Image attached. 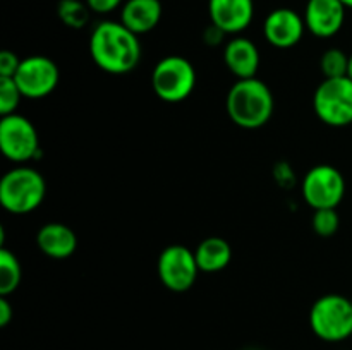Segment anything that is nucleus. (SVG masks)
Segmentation results:
<instances>
[{"mask_svg":"<svg viewBox=\"0 0 352 350\" xmlns=\"http://www.w3.org/2000/svg\"><path fill=\"white\" fill-rule=\"evenodd\" d=\"M306 31L305 17L294 9L280 7L275 9L265 17L263 34L265 40L275 48H292L302 40Z\"/></svg>","mask_w":352,"mask_h":350,"instance_id":"9b49d317","label":"nucleus"},{"mask_svg":"<svg viewBox=\"0 0 352 350\" xmlns=\"http://www.w3.org/2000/svg\"><path fill=\"white\" fill-rule=\"evenodd\" d=\"M199 271L203 273H219L226 270L232 261V247L222 237H208L201 240L195 250Z\"/></svg>","mask_w":352,"mask_h":350,"instance_id":"f3484780","label":"nucleus"},{"mask_svg":"<svg viewBox=\"0 0 352 350\" xmlns=\"http://www.w3.org/2000/svg\"><path fill=\"white\" fill-rule=\"evenodd\" d=\"M0 151L14 163H26L41 156L36 127L21 113L3 115L0 120Z\"/></svg>","mask_w":352,"mask_h":350,"instance_id":"0eeeda50","label":"nucleus"},{"mask_svg":"<svg viewBox=\"0 0 352 350\" xmlns=\"http://www.w3.org/2000/svg\"><path fill=\"white\" fill-rule=\"evenodd\" d=\"M309 328L320 340L339 343L352 336V302L340 294L316 299L309 309Z\"/></svg>","mask_w":352,"mask_h":350,"instance_id":"20e7f679","label":"nucleus"},{"mask_svg":"<svg viewBox=\"0 0 352 350\" xmlns=\"http://www.w3.org/2000/svg\"><path fill=\"white\" fill-rule=\"evenodd\" d=\"M320 69L325 79L344 78L349 71V55L340 48H329L320 58Z\"/></svg>","mask_w":352,"mask_h":350,"instance_id":"aec40b11","label":"nucleus"},{"mask_svg":"<svg viewBox=\"0 0 352 350\" xmlns=\"http://www.w3.org/2000/svg\"><path fill=\"white\" fill-rule=\"evenodd\" d=\"M311 226L316 235L332 237L336 235L340 226V218L337 208L315 209V215L311 218Z\"/></svg>","mask_w":352,"mask_h":350,"instance_id":"412c9836","label":"nucleus"},{"mask_svg":"<svg viewBox=\"0 0 352 350\" xmlns=\"http://www.w3.org/2000/svg\"><path fill=\"white\" fill-rule=\"evenodd\" d=\"M313 110L323 124L346 127L352 124V79L349 75L323 79L313 95Z\"/></svg>","mask_w":352,"mask_h":350,"instance_id":"423d86ee","label":"nucleus"},{"mask_svg":"<svg viewBox=\"0 0 352 350\" xmlns=\"http://www.w3.org/2000/svg\"><path fill=\"white\" fill-rule=\"evenodd\" d=\"M88 3L81 0H60L57 5V16L71 30H81L89 21Z\"/></svg>","mask_w":352,"mask_h":350,"instance_id":"6ab92c4d","label":"nucleus"},{"mask_svg":"<svg viewBox=\"0 0 352 350\" xmlns=\"http://www.w3.org/2000/svg\"><path fill=\"white\" fill-rule=\"evenodd\" d=\"M260 60V50L250 38L234 36L223 48V62L237 79L256 78Z\"/></svg>","mask_w":352,"mask_h":350,"instance_id":"4468645a","label":"nucleus"},{"mask_svg":"<svg viewBox=\"0 0 352 350\" xmlns=\"http://www.w3.org/2000/svg\"><path fill=\"white\" fill-rule=\"evenodd\" d=\"M342 3L347 7V9H352V0H342Z\"/></svg>","mask_w":352,"mask_h":350,"instance_id":"c85d7f7f","label":"nucleus"},{"mask_svg":"<svg viewBox=\"0 0 352 350\" xmlns=\"http://www.w3.org/2000/svg\"><path fill=\"white\" fill-rule=\"evenodd\" d=\"M12 316H14V309L12 305H10L9 299H7L6 295H0V326L6 328V326L10 323V319H12Z\"/></svg>","mask_w":352,"mask_h":350,"instance_id":"a878e982","label":"nucleus"},{"mask_svg":"<svg viewBox=\"0 0 352 350\" xmlns=\"http://www.w3.org/2000/svg\"><path fill=\"white\" fill-rule=\"evenodd\" d=\"M21 98L23 95H21L14 78H0V113L2 117L16 113Z\"/></svg>","mask_w":352,"mask_h":350,"instance_id":"4be33fe9","label":"nucleus"},{"mask_svg":"<svg viewBox=\"0 0 352 350\" xmlns=\"http://www.w3.org/2000/svg\"><path fill=\"white\" fill-rule=\"evenodd\" d=\"M212 24L226 34H239L251 26L254 17L253 0H208Z\"/></svg>","mask_w":352,"mask_h":350,"instance_id":"ddd939ff","label":"nucleus"},{"mask_svg":"<svg viewBox=\"0 0 352 350\" xmlns=\"http://www.w3.org/2000/svg\"><path fill=\"white\" fill-rule=\"evenodd\" d=\"M226 110L241 129H260L274 115V93L258 78L237 79L227 93Z\"/></svg>","mask_w":352,"mask_h":350,"instance_id":"f03ea898","label":"nucleus"},{"mask_svg":"<svg viewBox=\"0 0 352 350\" xmlns=\"http://www.w3.org/2000/svg\"><path fill=\"white\" fill-rule=\"evenodd\" d=\"M157 273L165 288L182 294L196 283L199 266L195 253L189 247L182 244H172L165 247L158 256Z\"/></svg>","mask_w":352,"mask_h":350,"instance_id":"1a4fd4ad","label":"nucleus"},{"mask_svg":"<svg viewBox=\"0 0 352 350\" xmlns=\"http://www.w3.org/2000/svg\"><path fill=\"white\" fill-rule=\"evenodd\" d=\"M351 302H352V299H351Z\"/></svg>","mask_w":352,"mask_h":350,"instance_id":"7c9ffc66","label":"nucleus"},{"mask_svg":"<svg viewBox=\"0 0 352 350\" xmlns=\"http://www.w3.org/2000/svg\"><path fill=\"white\" fill-rule=\"evenodd\" d=\"M23 58L17 57L14 51L2 50L0 51V78H14L19 69Z\"/></svg>","mask_w":352,"mask_h":350,"instance_id":"5701e85b","label":"nucleus"},{"mask_svg":"<svg viewBox=\"0 0 352 350\" xmlns=\"http://www.w3.org/2000/svg\"><path fill=\"white\" fill-rule=\"evenodd\" d=\"M346 10L342 0H308L302 16L306 30L316 38L336 36L346 23Z\"/></svg>","mask_w":352,"mask_h":350,"instance_id":"f8f14e48","label":"nucleus"},{"mask_svg":"<svg viewBox=\"0 0 352 350\" xmlns=\"http://www.w3.org/2000/svg\"><path fill=\"white\" fill-rule=\"evenodd\" d=\"M23 278L19 259L7 247L0 249V295H10L17 290Z\"/></svg>","mask_w":352,"mask_h":350,"instance_id":"a211bd4d","label":"nucleus"},{"mask_svg":"<svg viewBox=\"0 0 352 350\" xmlns=\"http://www.w3.org/2000/svg\"><path fill=\"white\" fill-rule=\"evenodd\" d=\"M89 10L96 14H110L124 5V0H85Z\"/></svg>","mask_w":352,"mask_h":350,"instance_id":"b1692460","label":"nucleus"},{"mask_svg":"<svg viewBox=\"0 0 352 350\" xmlns=\"http://www.w3.org/2000/svg\"><path fill=\"white\" fill-rule=\"evenodd\" d=\"M275 180L278 182L280 185H287V178H291V180H296L294 177V172H292V168L289 167L287 163H278L277 167H275Z\"/></svg>","mask_w":352,"mask_h":350,"instance_id":"bb28decb","label":"nucleus"},{"mask_svg":"<svg viewBox=\"0 0 352 350\" xmlns=\"http://www.w3.org/2000/svg\"><path fill=\"white\" fill-rule=\"evenodd\" d=\"M223 36H226V33H223L220 27H217L215 24L210 23V26L205 30V34H203V40H205V43L210 45V47H217V45L222 43Z\"/></svg>","mask_w":352,"mask_h":350,"instance_id":"393cba45","label":"nucleus"},{"mask_svg":"<svg viewBox=\"0 0 352 350\" xmlns=\"http://www.w3.org/2000/svg\"><path fill=\"white\" fill-rule=\"evenodd\" d=\"M36 246L52 259H67L76 253L78 237L71 226L52 222L41 226L36 233Z\"/></svg>","mask_w":352,"mask_h":350,"instance_id":"2eb2a0df","label":"nucleus"},{"mask_svg":"<svg viewBox=\"0 0 352 350\" xmlns=\"http://www.w3.org/2000/svg\"><path fill=\"white\" fill-rule=\"evenodd\" d=\"M89 55L109 74H129L141 62L140 36L120 21H102L89 36Z\"/></svg>","mask_w":352,"mask_h":350,"instance_id":"f257e3e1","label":"nucleus"},{"mask_svg":"<svg viewBox=\"0 0 352 350\" xmlns=\"http://www.w3.org/2000/svg\"><path fill=\"white\" fill-rule=\"evenodd\" d=\"M248 350H260V349H248Z\"/></svg>","mask_w":352,"mask_h":350,"instance_id":"c756f323","label":"nucleus"},{"mask_svg":"<svg viewBox=\"0 0 352 350\" xmlns=\"http://www.w3.org/2000/svg\"><path fill=\"white\" fill-rule=\"evenodd\" d=\"M301 191L313 209L337 208L346 196V178L332 165H316L306 172Z\"/></svg>","mask_w":352,"mask_h":350,"instance_id":"6e6552de","label":"nucleus"},{"mask_svg":"<svg viewBox=\"0 0 352 350\" xmlns=\"http://www.w3.org/2000/svg\"><path fill=\"white\" fill-rule=\"evenodd\" d=\"M351 340H352V336H351Z\"/></svg>","mask_w":352,"mask_h":350,"instance_id":"2f4dec72","label":"nucleus"},{"mask_svg":"<svg viewBox=\"0 0 352 350\" xmlns=\"http://www.w3.org/2000/svg\"><path fill=\"white\" fill-rule=\"evenodd\" d=\"M162 12L160 0H126L120 7V23L140 36L158 26Z\"/></svg>","mask_w":352,"mask_h":350,"instance_id":"dca6fc26","label":"nucleus"},{"mask_svg":"<svg viewBox=\"0 0 352 350\" xmlns=\"http://www.w3.org/2000/svg\"><path fill=\"white\" fill-rule=\"evenodd\" d=\"M14 81L23 98L40 100L55 91L60 81V71L52 58L45 55H31L21 60Z\"/></svg>","mask_w":352,"mask_h":350,"instance_id":"9d476101","label":"nucleus"},{"mask_svg":"<svg viewBox=\"0 0 352 350\" xmlns=\"http://www.w3.org/2000/svg\"><path fill=\"white\" fill-rule=\"evenodd\" d=\"M151 88L162 102H184L196 88L195 65L181 55L164 57L157 62L151 72Z\"/></svg>","mask_w":352,"mask_h":350,"instance_id":"39448f33","label":"nucleus"},{"mask_svg":"<svg viewBox=\"0 0 352 350\" xmlns=\"http://www.w3.org/2000/svg\"><path fill=\"white\" fill-rule=\"evenodd\" d=\"M347 75L352 79V54L349 55V71H347Z\"/></svg>","mask_w":352,"mask_h":350,"instance_id":"cd10ccee","label":"nucleus"},{"mask_svg":"<svg viewBox=\"0 0 352 350\" xmlns=\"http://www.w3.org/2000/svg\"><path fill=\"white\" fill-rule=\"evenodd\" d=\"M47 196V182L33 167L19 165L6 172L0 180V205L12 215L34 211Z\"/></svg>","mask_w":352,"mask_h":350,"instance_id":"7ed1b4c3","label":"nucleus"}]
</instances>
